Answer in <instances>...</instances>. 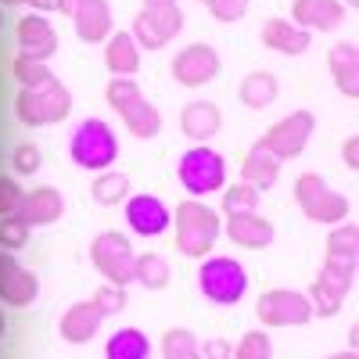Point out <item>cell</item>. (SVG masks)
<instances>
[{
	"mask_svg": "<svg viewBox=\"0 0 359 359\" xmlns=\"http://www.w3.org/2000/svg\"><path fill=\"white\" fill-rule=\"evenodd\" d=\"M101 320H104V313H101L94 302H79V306H72V309L65 313L62 334H65L69 341H90V338L97 334Z\"/></svg>",
	"mask_w": 359,
	"mask_h": 359,
	"instance_id": "obj_18",
	"label": "cell"
},
{
	"mask_svg": "<svg viewBox=\"0 0 359 359\" xmlns=\"http://www.w3.org/2000/svg\"><path fill=\"white\" fill-rule=\"evenodd\" d=\"M25 237H29V223L22 216H11V219L0 223V245L4 248H22Z\"/></svg>",
	"mask_w": 359,
	"mask_h": 359,
	"instance_id": "obj_32",
	"label": "cell"
},
{
	"mask_svg": "<svg viewBox=\"0 0 359 359\" xmlns=\"http://www.w3.org/2000/svg\"><path fill=\"white\" fill-rule=\"evenodd\" d=\"M345 8L338 0H294V18L306 29H334L341 22Z\"/></svg>",
	"mask_w": 359,
	"mask_h": 359,
	"instance_id": "obj_20",
	"label": "cell"
},
{
	"mask_svg": "<svg viewBox=\"0 0 359 359\" xmlns=\"http://www.w3.org/2000/svg\"><path fill=\"white\" fill-rule=\"evenodd\" d=\"M184 130L191 133V137H212L216 130H219V111H216V104H208V101H198V104H191L187 111H184Z\"/></svg>",
	"mask_w": 359,
	"mask_h": 359,
	"instance_id": "obj_26",
	"label": "cell"
},
{
	"mask_svg": "<svg viewBox=\"0 0 359 359\" xmlns=\"http://www.w3.org/2000/svg\"><path fill=\"white\" fill-rule=\"evenodd\" d=\"M104 62L115 76H130L140 69V54H137V43L130 33H115L111 43H108V54H104Z\"/></svg>",
	"mask_w": 359,
	"mask_h": 359,
	"instance_id": "obj_22",
	"label": "cell"
},
{
	"mask_svg": "<svg viewBox=\"0 0 359 359\" xmlns=\"http://www.w3.org/2000/svg\"><path fill=\"white\" fill-rule=\"evenodd\" d=\"M309 130H313V115L309 111H294L291 118H284V123H277L273 130L266 133L262 147L269 155H277V158H291V155L302 151Z\"/></svg>",
	"mask_w": 359,
	"mask_h": 359,
	"instance_id": "obj_9",
	"label": "cell"
},
{
	"mask_svg": "<svg viewBox=\"0 0 359 359\" xmlns=\"http://www.w3.org/2000/svg\"><path fill=\"white\" fill-rule=\"evenodd\" d=\"M15 76L25 83V86H40L43 79H50L47 65L43 62H29V57H18V65H15Z\"/></svg>",
	"mask_w": 359,
	"mask_h": 359,
	"instance_id": "obj_33",
	"label": "cell"
},
{
	"mask_svg": "<svg viewBox=\"0 0 359 359\" xmlns=\"http://www.w3.org/2000/svg\"><path fill=\"white\" fill-rule=\"evenodd\" d=\"M223 208H226V212H248V208H255V191H252V187L230 191L226 201H223Z\"/></svg>",
	"mask_w": 359,
	"mask_h": 359,
	"instance_id": "obj_37",
	"label": "cell"
},
{
	"mask_svg": "<svg viewBox=\"0 0 359 359\" xmlns=\"http://www.w3.org/2000/svg\"><path fill=\"white\" fill-rule=\"evenodd\" d=\"M94 306L108 316V313H118L126 306V294L118 291V287H104V291H97V298H94Z\"/></svg>",
	"mask_w": 359,
	"mask_h": 359,
	"instance_id": "obj_38",
	"label": "cell"
},
{
	"mask_svg": "<svg viewBox=\"0 0 359 359\" xmlns=\"http://www.w3.org/2000/svg\"><path fill=\"white\" fill-rule=\"evenodd\" d=\"M269 348H273V345H269V338H266L262 331H252V334L241 338L233 359H269Z\"/></svg>",
	"mask_w": 359,
	"mask_h": 359,
	"instance_id": "obj_31",
	"label": "cell"
},
{
	"mask_svg": "<svg viewBox=\"0 0 359 359\" xmlns=\"http://www.w3.org/2000/svg\"><path fill=\"white\" fill-rule=\"evenodd\" d=\"M0 331H4V316H0Z\"/></svg>",
	"mask_w": 359,
	"mask_h": 359,
	"instance_id": "obj_45",
	"label": "cell"
},
{
	"mask_svg": "<svg viewBox=\"0 0 359 359\" xmlns=\"http://www.w3.org/2000/svg\"><path fill=\"white\" fill-rule=\"evenodd\" d=\"M62 216V198H57L54 191H33L29 198H22V219L33 226V223H50Z\"/></svg>",
	"mask_w": 359,
	"mask_h": 359,
	"instance_id": "obj_23",
	"label": "cell"
},
{
	"mask_svg": "<svg viewBox=\"0 0 359 359\" xmlns=\"http://www.w3.org/2000/svg\"><path fill=\"white\" fill-rule=\"evenodd\" d=\"M104 355L108 359H147L151 355V345H147V338L140 331H133V327H126V331H115L104 345Z\"/></svg>",
	"mask_w": 359,
	"mask_h": 359,
	"instance_id": "obj_24",
	"label": "cell"
},
{
	"mask_svg": "<svg viewBox=\"0 0 359 359\" xmlns=\"http://www.w3.org/2000/svg\"><path fill=\"white\" fill-rule=\"evenodd\" d=\"M331 72H334V83L345 90L348 97H355V47L352 43H338L331 50Z\"/></svg>",
	"mask_w": 359,
	"mask_h": 359,
	"instance_id": "obj_25",
	"label": "cell"
},
{
	"mask_svg": "<svg viewBox=\"0 0 359 359\" xmlns=\"http://www.w3.org/2000/svg\"><path fill=\"white\" fill-rule=\"evenodd\" d=\"M104 94H108V104L123 115V123H126L137 137H155V133L162 130L158 111L144 101V94H140L130 79H111Z\"/></svg>",
	"mask_w": 359,
	"mask_h": 359,
	"instance_id": "obj_2",
	"label": "cell"
},
{
	"mask_svg": "<svg viewBox=\"0 0 359 359\" xmlns=\"http://www.w3.org/2000/svg\"><path fill=\"white\" fill-rule=\"evenodd\" d=\"M216 72H219V54L212 47H205V43H194L187 50H180L176 62H172V76L184 86H201Z\"/></svg>",
	"mask_w": 359,
	"mask_h": 359,
	"instance_id": "obj_10",
	"label": "cell"
},
{
	"mask_svg": "<svg viewBox=\"0 0 359 359\" xmlns=\"http://www.w3.org/2000/svg\"><path fill=\"white\" fill-rule=\"evenodd\" d=\"M198 284H201V291L212 298V302L233 306V302H241V294L248 287V277H245L241 262H233V259H208L201 266V273H198Z\"/></svg>",
	"mask_w": 359,
	"mask_h": 359,
	"instance_id": "obj_4",
	"label": "cell"
},
{
	"mask_svg": "<svg viewBox=\"0 0 359 359\" xmlns=\"http://www.w3.org/2000/svg\"><path fill=\"white\" fill-rule=\"evenodd\" d=\"M133 277L144 280L147 287H162L165 277H169V269H165V262L158 255H140V259H133Z\"/></svg>",
	"mask_w": 359,
	"mask_h": 359,
	"instance_id": "obj_29",
	"label": "cell"
},
{
	"mask_svg": "<svg viewBox=\"0 0 359 359\" xmlns=\"http://www.w3.org/2000/svg\"><path fill=\"white\" fill-rule=\"evenodd\" d=\"M118 155V140L115 133L101 123V118H86V123L72 133V158L76 165H86V169H104L111 165Z\"/></svg>",
	"mask_w": 359,
	"mask_h": 359,
	"instance_id": "obj_3",
	"label": "cell"
},
{
	"mask_svg": "<svg viewBox=\"0 0 359 359\" xmlns=\"http://www.w3.org/2000/svg\"><path fill=\"white\" fill-rule=\"evenodd\" d=\"M176 223H180V252L184 255H205L212 248L216 233H219V223L216 216L208 212L205 205H180L176 212Z\"/></svg>",
	"mask_w": 359,
	"mask_h": 359,
	"instance_id": "obj_6",
	"label": "cell"
},
{
	"mask_svg": "<svg viewBox=\"0 0 359 359\" xmlns=\"http://www.w3.org/2000/svg\"><path fill=\"white\" fill-rule=\"evenodd\" d=\"M205 359H230V345L219 341V338L208 341V345H205Z\"/></svg>",
	"mask_w": 359,
	"mask_h": 359,
	"instance_id": "obj_41",
	"label": "cell"
},
{
	"mask_svg": "<svg viewBox=\"0 0 359 359\" xmlns=\"http://www.w3.org/2000/svg\"><path fill=\"white\" fill-rule=\"evenodd\" d=\"M208 8H212V15L219 22H237V18L245 15L248 0H208Z\"/></svg>",
	"mask_w": 359,
	"mask_h": 359,
	"instance_id": "obj_36",
	"label": "cell"
},
{
	"mask_svg": "<svg viewBox=\"0 0 359 359\" xmlns=\"http://www.w3.org/2000/svg\"><path fill=\"white\" fill-rule=\"evenodd\" d=\"M245 176H248V184H259V187H269V184L277 180V162L269 158V151H266L262 144L248 155V162H245Z\"/></svg>",
	"mask_w": 359,
	"mask_h": 359,
	"instance_id": "obj_28",
	"label": "cell"
},
{
	"mask_svg": "<svg viewBox=\"0 0 359 359\" xmlns=\"http://www.w3.org/2000/svg\"><path fill=\"white\" fill-rule=\"evenodd\" d=\"M36 165H40V151H36V147H33V144L18 147V169H22V172H33Z\"/></svg>",
	"mask_w": 359,
	"mask_h": 359,
	"instance_id": "obj_40",
	"label": "cell"
},
{
	"mask_svg": "<svg viewBox=\"0 0 359 359\" xmlns=\"http://www.w3.org/2000/svg\"><path fill=\"white\" fill-rule=\"evenodd\" d=\"M355 259V226H348V230H338V233H331V259Z\"/></svg>",
	"mask_w": 359,
	"mask_h": 359,
	"instance_id": "obj_34",
	"label": "cell"
},
{
	"mask_svg": "<svg viewBox=\"0 0 359 359\" xmlns=\"http://www.w3.org/2000/svg\"><path fill=\"white\" fill-rule=\"evenodd\" d=\"M72 15H76V33L83 43H97L111 33V11L104 0H79V8Z\"/></svg>",
	"mask_w": 359,
	"mask_h": 359,
	"instance_id": "obj_17",
	"label": "cell"
},
{
	"mask_svg": "<svg viewBox=\"0 0 359 359\" xmlns=\"http://www.w3.org/2000/svg\"><path fill=\"white\" fill-rule=\"evenodd\" d=\"M180 25H184V15H180L176 0H147V11L133 22V36L147 50H158Z\"/></svg>",
	"mask_w": 359,
	"mask_h": 359,
	"instance_id": "obj_5",
	"label": "cell"
},
{
	"mask_svg": "<svg viewBox=\"0 0 359 359\" xmlns=\"http://www.w3.org/2000/svg\"><path fill=\"white\" fill-rule=\"evenodd\" d=\"M309 302L294 291H269L266 298H259V316L266 323H277V327H294V323H306L309 320Z\"/></svg>",
	"mask_w": 359,
	"mask_h": 359,
	"instance_id": "obj_12",
	"label": "cell"
},
{
	"mask_svg": "<svg viewBox=\"0 0 359 359\" xmlns=\"http://www.w3.org/2000/svg\"><path fill=\"white\" fill-rule=\"evenodd\" d=\"M165 359H201L191 331H169L165 334Z\"/></svg>",
	"mask_w": 359,
	"mask_h": 359,
	"instance_id": "obj_30",
	"label": "cell"
},
{
	"mask_svg": "<svg viewBox=\"0 0 359 359\" xmlns=\"http://www.w3.org/2000/svg\"><path fill=\"white\" fill-rule=\"evenodd\" d=\"M331 359H355L352 352H341V355H331Z\"/></svg>",
	"mask_w": 359,
	"mask_h": 359,
	"instance_id": "obj_43",
	"label": "cell"
},
{
	"mask_svg": "<svg viewBox=\"0 0 359 359\" xmlns=\"http://www.w3.org/2000/svg\"><path fill=\"white\" fill-rule=\"evenodd\" d=\"M72 108L69 90L57 83V79H43L40 86H25L18 94V118L25 126H47L65 118Z\"/></svg>",
	"mask_w": 359,
	"mask_h": 359,
	"instance_id": "obj_1",
	"label": "cell"
},
{
	"mask_svg": "<svg viewBox=\"0 0 359 359\" xmlns=\"http://www.w3.org/2000/svg\"><path fill=\"white\" fill-rule=\"evenodd\" d=\"M126 219L137 233L151 237V233H162L169 226V208L155 198V194H137L130 198V208H126Z\"/></svg>",
	"mask_w": 359,
	"mask_h": 359,
	"instance_id": "obj_16",
	"label": "cell"
},
{
	"mask_svg": "<svg viewBox=\"0 0 359 359\" xmlns=\"http://www.w3.org/2000/svg\"><path fill=\"white\" fill-rule=\"evenodd\" d=\"M180 180L184 187L194 194H208V191H219L223 187V158L208 147H194V151L184 155L180 162Z\"/></svg>",
	"mask_w": 359,
	"mask_h": 359,
	"instance_id": "obj_7",
	"label": "cell"
},
{
	"mask_svg": "<svg viewBox=\"0 0 359 359\" xmlns=\"http://www.w3.org/2000/svg\"><path fill=\"white\" fill-rule=\"evenodd\" d=\"M348 284H352V262H348V259H331V262L323 266L316 287H313V294H316V313H323V316L334 313V309L341 306Z\"/></svg>",
	"mask_w": 359,
	"mask_h": 359,
	"instance_id": "obj_11",
	"label": "cell"
},
{
	"mask_svg": "<svg viewBox=\"0 0 359 359\" xmlns=\"http://www.w3.org/2000/svg\"><path fill=\"white\" fill-rule=\"evenodd\" d=\"M18 205H22V191L11 184V180H0V216L15 212Z\"/></svg>",
	"mask_w": 359,
	"mask_h": 359,
	"instance_id": "obj_39",
	"label": "cell"
},
{
	"mask_svg": "<svg viewBox=\"0 0 359 359\" xmlns=\"http://www.w3.org/2000/svg\"><path fill=\"white\" fill-rule=\"evenodd\" d=\"M36 291H40L36 277L29 273V269H22L11 255L0 252V298L11 306H33Z\"/></svg>",
	"mask_w": 359,
	"mask_h": 359,
	"instance_id": "obj_13",
	"label": "cell"
},
{
	"mask_svg": "<svg viewBox=\"0 0 359 359\" xmlns=\"http://www.w3.org/2000/svg\"><path fill=\"white\" fill-rule=\"evenodd\" d=\"M4 4H25V0H4Z\"/></svg>",
	"mask_w": 359,
	"mask_h": 359,
	"instance_id": "obj_44",
	"label": "cell"
},
{
	"mask_svg": "<svg viewBox=\"0 0 359 359\" xmlns=\"http://www.w3.org/2000/svg\"><path fill=\"white\" fill-rule=\"evenodd\" d=\"M94 194H97V201H115V198H123L126 194V176H101L97 180V187H94Z\"/></svg>",
	"mask_w": 359,
	"mask_h": 359,
	"instance_id": "obj_35",
	"label": "cell"
},
{
	"mask_svg": "<svg viewBox=\"0 0 359 359\" xmlns=\"http://www.w3.org/2000/svg\"><path fill=\"white\" fill-rule=\"evenodd\" d=\"M262 40H266V47L284 50V54H302L309 47V33H306V29H294L284 18H269L262 25Z\"/></svg>",
	"mask_w": 359,
	"mask_h": 359,
	"instance_id": "obj_21",
	"label": "cell"
},
{
	"mask_svg": "<svg viewBox=\"0 0 359 359\" xmlns=\"http://www.w3.org/2000/svg\"><path fill=\"white\" fill-rule=\"evenodd\" d=\"M298 201L306 205V212L313 219H341L345 208H348L345 198H338V194H331L323 187L320 176H302V184H298Z\"/></svg>",
	"mask_w": 359,
	"mask_h": 359,
	"instance_id": "obj_14",
	"label": "cell"
},
{
	"mask_svg": "<svg viewBox=\"0 0 359 359\" xmlns=\"http://www.w3.org/2000/svg\"><path fill=\"white\" fill-rule=\"evenodd\" d=\"M94 262L115 287H123L126 280H133V252L126 245V237L101 233L97 245H94Z\"/></svg>",
	"mask_w": 359,
	"mask_h": 359,
	"instance_id": "obj_8",
	"label": "cell"
},
{
	"mask_svg": "<svg viewBox=\"0 0 359 359\" xmlns=\"http://www.w3.org/2000/svg\"><path fill=\"white\" fill-rule=\"evenodd\" d=\"M54 8H57V11H65V15H72V11L79 8V0H54Z\"/></svg>",
	"mask_w": 359,
	"mask_h": 359,
	"instance_id": "obj_42",
	"label": "cell"
},
{
	"mask_svg": "<svg viewBox=\"0 0 359 359\" xmlns=\"http://www.w3.org/2000/svg\"><path fill=\"white\" fill-rule=\"evenodd\" d=\"M241 97H245V104H252V108H266L269 101L277 97V79L269 76V72L248 76V79L241 83Z\"/></svg>",
	"mask_w": 359,
	"mask_h": 359,
	"instance_id": "obj_27",
	"label": "cell"
},
{
	"mask_svg": "<svg viewBox=\"0 0 359 359\" xmlns=\"http://www.w3.org/2000/svg\"><path fill=\"white\" fill-rule=\"evenodd\" d=\"M18 43H22V57H29V62H43V57L54 54L57 36H54V29L47 25V18L25 15L18 22Z\"/></svg>",
	"mask_w": 359,
	"mask_h": 359,
	"instance_id": "obj_15",
	"label": "cell"
},
{
	"mask_svg": "<svg viewBox=\"0 0 359 359\" xmlns=\"http://www.w3.org/2000/svg\"><path fill=\"white\" fill-rule=\"evenodd\" d=\"M230 237L245 248H266L273 241V226L252 212H230Z\"/></svg>",
	"mask_w": 359,
	"mask_h": 359,
	"instance_id": "obj_19",
	"label": "cell"
}]
</instances>
